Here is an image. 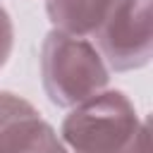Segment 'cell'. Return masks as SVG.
Listing matches in <instances>:
<instances>
[{"mask_svg":"<svg viewBox=\"0 0 153 153\" xmlns=\"http://www.w3.org/2000/svg\"><path fill=\"white\" fill-rule=\"evenodd\" d=\"M110 0H45V12L55 29L72 36H91L100 26Z\"/></svg>","mask_w":153,"mask_h":153,"instance_id":"5b68a950","label":"cell"},{"mask_svg":"<svg viewBox=\"0 0 153 153\" xmlns=\"http://www.w3.org/2000/svg\"><path fill=\"white\" fill-rule=\"evenodd\" d=\"M62 139L74 153H151L148 122L122 91H98L74 105L62 122Z\"/></svg>","mask_w":153,"mask_h":153,"instance_id":"6da1fadb","label":"cell"},{"mask_svg":"<svg viewBox=\"0 0 153 153\" xmlns=\"http://www.w3.org/2000/svg\"><path fill=\"white\" fill-rule=\"evenodd\" d=\"M12 43H14V26H12L10 12L0 5V69L12 53Z\"/></svg>","mask_w":153,"mask_h":153,"instance_id":"8992f818","label":"cell"},{"mask_svg":"<svg viewBox=\"0 0 153 153\" xmlns=\"http://www.w3.org/2000/svg\"><path fill=\"white\" fill-rule=\"evenodd\" d=\"M0 153H67V146L29 100L0 91Z\"/></svg>","mask_w":153,"mask_h":153,"instance_id":"277c9868","label":"cell"},{"mask_svg":"<svg viewBox=\"0 0 153 153\" xmlns=\"http://www.w3.org/2000/svg\"><path fill=\"white\" fill-rule=\"evenodd\" d=\"M93 36L115 72L146 67L153 53L151 0H110V7Z\"/></svg>","mask_w":153,"mask_h":153,"instance_id":"3957f363","label":"cell"},{"mask_svg":"<svg viewBox=\"0 0 153 153\" xmlns=\"http://www.w3.org/2000/svg\"><path fill=\"white\" fill-rule=\"evenodd\" d=\"M41 76L50 103L74 108L108 86L100 53L81 36L53 29L41 45Z\"/></svg>","mask_w":153,"mask_h":153,"instance_id":"7a4b0ae2","label":"cell"}]
</instances>
